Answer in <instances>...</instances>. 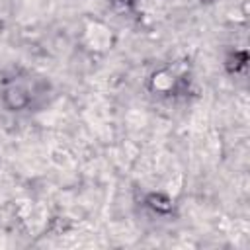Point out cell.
<instances>
[{"label":"cell","mask_w":250,"mask_h":250,"mask_svg":"<svg viewBox=\"0 0 250 250\" xmlns=\"http://www.w3.org/2000/svg\"><path fill=\"white\" fill-rule=\"evenodd\" d=\"M33 102V90L21 80H12L2 90V105L8 111H23Z\"/></svg>","instance_id":"cell-1"},{"label":"cell","mask_w":250,"mask_h":250,"mask_svg":"<svg viewBox=\"0 0 250 250\" xmlns=\"http://www.w3.org/2000/svg\"><path fill=\"white\" fill-rule=\"evenodd\" d=\"M145 203H146L148 209H152V211L158 213V215H168V213L172 211V207H174L172 199H170L166 193H162V191H152V193H148L146 199H145Z\"/></svg>","instance_id":"cell-2"},{"label":"cell","mask_w":250,"mask_h":250,"mask_svg":"<svg viewBox=\"0 0 250 250\" xmlns=\"http://www.w3.org/2000/svg\"><path fill=\"white\" fill-rule=\"evenodd\" d=\"M246 61H248L246 51H234V53H230V55L225 59V68H227L229 74H236V72L244 70Z\"/></svg>","instance_id":"cell-3"},{"label":"cell","mask_w":250,"mask_h":250,"mask_svg":"<svg viewBox=\"0 0 250 250\" xmlns=\"http://www.w3.org/2000/svg\"><path fill=\"white\" fill-rule=\"evenodd\" d=\"M203 2H213V0H203Z\"/></svg>","instance_id":"cell-4"}]
</instances>
